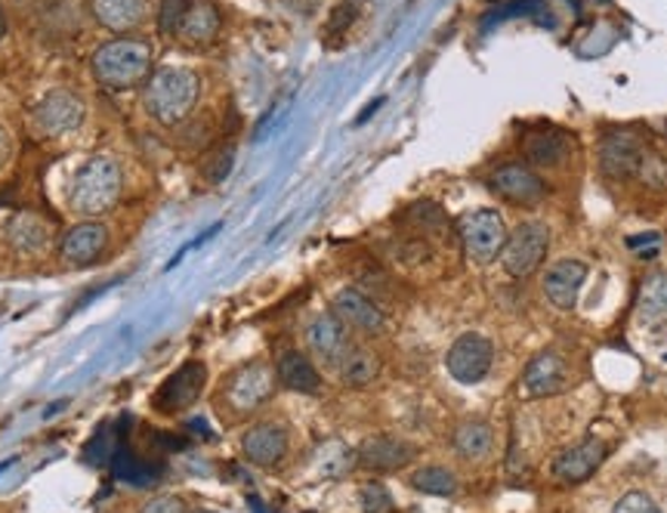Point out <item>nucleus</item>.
Instances as JSON below:
<instances>
[{"instance_id":"obj_27","label":"nucleus","mask_w":667,"mask_h":513,"mask_svg":"<svg viewBox=\"0 0 667 513\" xmlns=\"http://www.w3.org/2000/svg\"><path fill=\"white\" fill-rule=\"evenodd\" d=\"M358 464V457L350 445L343 442H325L315 455V471L322 473L325 480H337V476H346Z\"/></svg>"},{"instance_id":"obj_12","label":"nucleus","mask_w":667,"mask_h":513,"mask_svg":"<svg viewBox=\"0 0 667 513\" xmlns=\"http://www.w3.org/2000/svg\"><path fill=\"white\" fill-rule=\"evenodd\" d=\"M306 346H310V353H313L319 362H325L331 369H337L341 365V359L350 353V329L341 322V315L334 313H319L306 325Z\"/></svg>"},{"instance_id":"obj_17","label":"nucleus","mask_w":667,"mask_h":513,"mask_svg":"<svg viewBox=\"0 0 667 513\" xmlns=\"http://www.w3.org/2000/svg\"><path fill=\"white\" fill-rule=\"evenodd\" d=\"M53 239H57L53 223L43 214H34V211H19L7 223V244L13 248L16 254L43 256L50 251Z\"/></svg>"},{"instance_id":"obj_18","label":"nucleus","mask_w":667,"mask_h":513,"mask_svg":"<svg viewBox=\"0 0 667 513\" xmlns=\"http://www.w3.org/2000/svg\"><path fill=\"white\" fill-rule=\"evenodd\" d=\"M417 455V449H414L412 442L398 440V436H368V440L358 445V464L365 467V471L374 473H396L402 467H408Z\"/></svg>"},{"instance_id":"obj_37","label":"nucleus","mask_w":667,"mask_h":513,"mask_svg":"<svg viewBox=\"0 0 667 513\" xmlns=\"http://www.w3.org/2000/svg\"><path fill=\"white\" fill-rule=\"evenodd\" d=\"M7 34V22H3V10H0V38Z\"/></svg>"},{"instance_id":"obj_35","label":"nucleus","mask_w":667,"mask_h":513,"mask_svg":"<svg viewBox=\"0 0 667 513\" xmlns=\"http://www.w3.org/2000/svg\"><path fill=\"white\" fill-rule=\"evenodd\" d=\"M140 513H189L183 499H176V495H158L152 499Z\"/></svg>"},{"instance_id":"obj_4","label":"nucleus","mask_w":667,"mask_h":513,"mask_svg":"<svg viewBox=\"0 0 667 513\" xmlns=\"http://www.w3.org/2000/svg\"><path fill=\"white\" fill-rule=\"evenodd\" d=\"M457 235L464 242V254L479 263V266H488L495 263L504 244H507V227H504V217L497 214L495 208H479V211H469L457 220Z\"/></svg>"},{"instance_id":"obj_33","label":"nucleus","mask_w":667,"mask_h":513,"mask_svg":"<svg viewBox=\"0 0 667 513\" xmlns=\"http://www.w3.org/2000/svg\"><path fill=\"white\" fill-rule=\"evenodd\" d=\"M355 16H358V0H343L341 7L331 13V19H327V31H331V34L346 31L355 22Z\"/></svg>"},{"instance_id":"obj_36","label":"nucleus","mask_w":667,"mask_h":513,"mask_svg":"<svg viewBox=\"0 0 667 513\" xmlns=\"http://www.w3.org/2000/svg\"><path fill=\"white\" fill-rule=\"evenodd\" d=\"M16 143H13V133L7 124H0V171H7L10 168V161H13Z\"/></svg>"},{"instance_id":"obj_2","label":"nucleus","mask_w":667,"mask_h":513,"mask_svg":"<svg viewBox=\"0 0 667 513\" xmlns=\"http://www.w3.org/2000/svg\"><path fill=\"white\" fill-rule=\"evenodd\" d=\"M201 97V78L183 66H164L149 74L142 84V109L161 128H176L195 112Z\"/></svg>"},{"instance_id":"obj_31","label":"nucleus","mask_w":667,"mask_h":513,"mask_svg":"<svg viewBox=\"0 0 667 513\" xmlns=\"http://www.w3.org/2000/svg\"><path fill=\"white\" fill-rule=\"evenodd\" d=\"M358 504H362V513H393L396 511L393 495L386 492L384 483L362 485V492H358Z\"/></svg>"},{"instance_id":"obj_20","label":"nucleus","mask_w":667,"mask_h":513,"mask_svg":"<svg viewBox=\"0 0 667 513\" xmlns=\"http://www.w3.org/2000/svg\"><path fill=\"white\" fill-rule=\"evenodd\" d=\"M220 26H223V16L213 7L211 0H192V7L185 10L183 22L176 29V41L189 47V50H204L216 41L220 34Z\"/></svg>"},{"instance_id":"obj_1","label":"nucleus","mask_w":667,"mask_h":513,"mask_svg":"<svg viewBox=\"0 0 667 513\" xmlns=\"http://www.w3.org/2000/svg\"><path fill=\"white\" fill-rule=\"evenodd\" d=\"M124 195V168L114 155H90L71 177L65 208L78 220H102Z\"/></svg>"},{"instance_id":"obj_10","label":"nucleus","mask_w":667,"mask_h":513,"mask_svg":"<svg viewBox=\"0 0 667 513\" xmlns=\"http://www.w3.org/2000/svg\"><path fill=\"white\" fill-rule=\"evenodd\" d=\"M331 310L341 315V322L350 331H358L365 338H377L386 331V313L374 303V300L358 291V288H343L334 294Z\"/></svg>"},{"instance_id":"obj_26","label":"nucleus","mask_w":667,"mask_h":513,"mask_svg":"<svg viewBox=\"0 0 667 513\" xmlns=\"http://www.w3.org/2000/svg\"><path fill=\"white\" fill-rule=\"evenodd\" d=\"M455 452L467 461H479L492 452V428L485 421H464L461 428L455 430Z\"/></svg>"},{"instance_id":"obj_8","label":"nucleus","mask_w":667,"mask_h":513,"mask_svg":"<svg viewBox=\"0 0 667 513\" xmlns=\"http://www.w3.org/2000/svg\"><path fill=\"white\" fill-rule=\"evenodd\" d=\"M109 242H112V229L102 220H78L59 239V260L69 270H87L102 260V254L109 251Z\"/></svg>"},{"instance_id":"obj_19","label":"nucleus","mask_w":667,"mask_h":513,"mask_svg":"<svg viewBox=\"0 0 667 513\" xmlns=\"http://www.w3.org/2000/svg\"><path fill=\"white\" fill-rule=\"evenodd\" d=\"M242 455L254 467H279L287 455V430L282 424H256L242 436Z\"/></svg>"},{"instance_id":"obj_34","label":"nucleus","mask_w":667,"mask_h":513,"mask_svg":"<svg viewBox=\"0 0 667 513\" xmlns=\"http://www.w3.org/2000/svg\"><path fill=\"white\" fill-rule=\"evenodd\" d=\"M232 161H235V149H232V145H229V149H223V152H216L211 164L204 168L208 180H211V183H220V180H226V173L232 171Z\"/></svg>"},{"instance_id":"obj_3","label":"nucleus","mask_w":667,"mask_h":513,"mask_svg":"<svg viewBox=\"0 0 667 513\" xmlns=\"http://www.w3.org/2000/svg\"><path fill=\"white\" fill-rule=\"evenodd\" d=\"M90 69L105 90H133L155 72V50L145 38H112L97 47V53L90 57Z\"/></svg>"},{"instance_id":"obj_5","label":"nucleus","mask_w":667,"mask_h":513,"mask_svg":"<svg viewBox=\"0 0 667 513\" xmlns=\"http://www.w3.org/2000/svg\"><path fill=\"white\" fill-rule=\"evenodd\" d=\"M87 102L69 90V87H57L50 93H43L38 105L31 109V124L41 137H65L84 124Z\"/></svg>"},{"instance_id":"obj_30","label":"nucleus","mask_w":667,"mask_h":513,"mask_svg":"<svg viewBox=\"0 0 667 513\" xmlns=\"http://www.w3.org/2000/svg\"><path fill=\"white\" fill-rule=\"evenodd\" d=\"M189 7H192V0H158V31L164 38H173Z\"/></svg>"},{"instance_id":"obj_38","label":"nucleus","mask_w":667,"mask_h":513,"mask_svg":"<svg viewBox=\"0 0 667 513\" xmlns=\"http://www.w3.org/2000/svg\"><path fill=\"white\" fill-rule=\"evenodd\" d=\"M195 513H216V511H195Z\"/></svg>"},{"instance_id":"obj_22","label":"nucleus","mask_w":667,"mask_h":513,"mask_svg":"<svg viewBox=\"0 0 667 513\" xmlns=\"http://www.w3.org/2000/svg\"><path fill=\"white\" fill-rule=\"evenodd\" d=\"M568 384V369L563 356L556 353H538L532 359L523 371V393L532 400H544V396H554L559 390H566Z\"/></svg>"},{"instance_id":"obj_13","label":"nucleus","mask_w":667,"mask_h":513,"mask_svg":"<svg viewBox=\"0 0 667 513\" xmlns=\"http://www.w3.org/2000/svg\"><path fill=\"white\" fill-rule=\"evenodd\" d=\"M204 384H208V369L201 362H185L183 369L173 371L168 384L155 393V409L164 414L185 412L199 402Z\"/></svg>"},{"instance_id":"obj_15","label":"nucleus","mask_w":667,"mask_h":513,"mask_svg":"<svg viewBox=\"0 0 667 513\" xmlns=\"http://www.w3.org/2000/svg\"><path fill=\"white\" fill-rule=\"evenodd\" d=\"M488 189L495 192L497 199L528 208V204H538L544 199V180L538 173L532 171L528 164H501L492 177H488Z\"/></svg>"},{"instance_id":"obj_28","label":"nucleus","mask_w":667,"mask_h":513,"mask_svg":"<svg viewBox=\"0 0 667 513\" xmlns=\"http://www.w3.org/2000/svg\"><path fill=\"white\" fill-rule=\"evenodd\" d=\"M412 489L424 492V495H439V499H448L457 492V476L448 467H439V464H429V467H421V471L412 473Z\"/></svg>"},{"instance_id":"obj_25","label":"nucleus","mask_w":667,"mask_h":513,"mask_svg":"<svg viewBox=\"0 0 667 513\" xmlns=\"http://www.w3.org/2000/svg\"><path fill=\"white\" fill-rule=\"evenodd\" d=\"M337 378L350 390H365V386H371L381 378V356L374 350H368V346H355L353 343L350 353L337 365Z\"/></svg>"},{"instance_id":"obj_11","label":"nucleus","mask_w":667,"mask_h":513,"mask_svg":"<svg viewBox=\"0 0 667 513\" xmlns=\"http://www.w3.org/2000/svg\"><path fill=\"white\" fill-rule=\"evenodd\" d=\"M87 10L97 26L118 38L140 31L149 22V16L158 13L152 10V0H87Z\"/></svg>"},{"instance_id":"obj_9","label":"nucleus","mask_w":667,"mask_h":513,"mask_svg":"<svg viewBox=\"0 0 667 513\" xmlns=\"http://www.w3.org/2000/svg\"><path fill=\"white\" fill-rule=\"evenodd\" d=\"M492 365H495V346H492L488 338L476 334V331L461 334L445 353V369H448V374L455 378L457 384L464 386L485 381V374L492 371Z\"/></svg>"},{"instance_id":"obj_21","label":"nucleus","mask_w":667,"mask_h":513,"mask_svg":"<svg viewBox=\"0 0 667 513\" xmlns=\"http://www.w3.org/2000/svg\"><path fill=\"white\" fill-rule=\"evenodd\" d=\"M587 282V266L582 260H559L547 270L544 279V294L554 303L556 310H575L578 298H582V288Z\"/></svg>"},{"instance_id":"obj_14","label":"nucleus","mask_w":667,"mask_h":513,"mask_svg":"<svg viewBox=\"0 0 667 513\" xmlns=\"http://www.w3.org/2000/svg\"><path fill=\"white\" fill-rule=\"evenodd\" d=\"M643 158H646V152H643L639 137L627 133V130H612L599 145V171L609 180H630L643 168Z\"/></svg>"},{"instance_id":"obj_7","label":"nucleus","mask_w":667,"mask_h":513,"mask_svg":"<svg viewBox=\"0 0 667 513\" xmlns=\"http://www.w3.org/2000/svg\"><path fill=\"white\" fill-rule=\"evenodd\" d=\"M275 369L270 362L256 359V362H247L242 369L235 371L229 378L226 390H223V400L235 414H251L256 412L263 402H270V396L275 393Z\"/></svg>"},{"instance_id":"obj_29","label":"nucleus","mask_w":667,"mask_h":513,"mask_svg":"<svg viewBox=\"0 0 667 513\" xmlns=\"http://www.w3.org/2000/svg\"><path fill=\"white\" fill-rule=\"evenodd\" d=\"M639 313L649 322H665L667 319V272L649 275L639 291Z\"/></svg>"},{"instance_id":"obj_23","label":"nucleus","mask_w":667,"mask_h":513,"mask_svg":"<svg viewBox=\"0 0 667 513\" xmlns=\"http://www.w3.org/2000/svg\"><path fill=\"white\" fill-rule=\"evenodd\" d=\"M519 145H523L526 161L538 164V168H559V164H566L568 152H572V140L556 128L528 130V133H523Z\"/></svg>"},{"instance_id":"obj_6","label":"nucleus","mask_w":667,"mask_h":513,"mask_svg":"<svg viewBox=\"0 0 667 513\" xmlns=\"http://www.w3.org/2000/svg\"><path fill=\"white\" fill-rule=\"evenodd\" d=\"M547 251H550V229L528 220L507 235V244L501 251V263L513 279H528L544 263Z\"/></svg>"},{"instance_id":"obj_24","label":"nucleus","mask_w":667,"mask_h":513,"mask_svg":"<svg viewBox=\"0 0 667 513\" xmlns=\"http://www.w3.org/2000/svg\"><path fill=\"white\" fill-rule=\"evenodd\" d=\"M275 378L279 384L294 390V393H319L322 390V374L315 369L313 356L300 350H284L275 362Z\"/></svg>"},{"instance_id":"obj_32","label":"nucleus","mask_w":667,"mask_h":513,"mask_svg":"<svg viewBox=\"0 0 667 513\" xmlns=\"http://www.w3.org/2000/svg\"><path fill=\"white\" fill-rule=\"evenodd\" d=\"M612 513H661V507H658L646 492H627V495H621V501L612 507Z\"/></svg>"},{"instance_id":"obj_16","label":"nucleus","mask_w":667,"mask_h":513,"mask_svg":"<svg viewBox=\"0 0 667 513\" xmlns=\"http://www.w3.org/2000/svg\"><path fill=\"white\" fill-rule=\"evenodd\" d=\"M606 442L597 440V436H590V440H582L578 445H572L566 452H559L554 461V480L566 485H578L587 483L594 473L599 471V464L606 461Z\"/></svg>"}]
</instances>
